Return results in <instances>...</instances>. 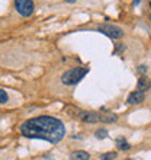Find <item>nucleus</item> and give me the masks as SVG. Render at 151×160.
<instances>
[{"instance_id":"f257e3e1","label":"nucleus","mask_w":151,"mask_h":160,"mask_svg":"<svg viewBox=\"0 0 151 160\" xmlns=\"http://www.w3.org/2000/svg\"><path fill=\"white\" fill-rule=\"evenodd\" d=\"M21 132L26 138H39L57 144L66 137V127L61 119L42 115L23 122L21 125Z\"/></svg>"},{"instance_id":"423d86ee","label":"nucleus","mask_w":151,"mask_h":160,"mask_svg":"<svg viewBox=\"0 0 151 160\" xmlns=\"http://www.w3.org/2000/svg\"><path fill=\"white\" fill-rule=\"evenodd\" d=\"M144 98H145V93L144 92H141V90H134V92L129 93L126 102H128L129 105H139V103L144 101Z\"/></svg>"},{"instance_id":"7ed1b4c3","label":"nucleus","mask_w":151,"mask_h":160,"mask_svg":"<svg viewBox=\"0 0 151 160\" xmlns=\"http://www.w3.org/2000/svg\"><path fill=\"white\" fill-rule=\"evenodd\" d=\"M87 68L86 67H74V68H70L67 72L64 73L61 76V83L66 84V86H74L83 79L86 74H87Z\"/></svg>"},{"instance_id":"20e7f679","label":"nucleus","mask_w":151,"mask_h":160,"mask_svg":"<svg viewBox=\"0 0 151 160\" xmlns=\"http://www.w3.org/2000/svg\"><path fill=\"white\" fill-rule=\"evenodd\" d=\"M15 9L23 18L32 16V13L35 10L34 0H15Z\"/></svg>"},{"instance_id":"ddd939ff","label":"nucleus","mask_w":151,"mask_h":160,"mask_svg":"<svg viewBox=\"0 0 151 160\" xmlns=\"http://www.w3.org/2000/svg\"><path fill=\"white\" fill-rule=\"evenodd\" d=\"M147 70H148V67L145 66V64H141V66H138V68H137V72H138L141 76H143V74H145V73H147Z\"/></svg>"},{"instance_id":"0eeeda50","label":"nucleus","mask_w":151,"mask_h":160,"mask_svg":"<svg viewBox=\"0 0 151 160\" xmlns=\"http://www.w3.org/2000/svg\"><path fill=\"white\" fill-rule=\"evenodd\" d=\"M151 88V80L148 79L145 74H143V76L138 79V83H137V90H141V92H147V90H150Z\"/></svg>"},{"instance_id":"9d476101","label":"nucleus","mask_w":151,"mask_h":160,"mask_svg":"<svg viewBox=\"0 0 151 160\" xmlns=\"http://www.w3.org/2000/svg\"><path fill=\"white\" fill-rule=\"evenodd\" d=\"M116 153L115 152H108V153H103L100 156V160H115L116 159Z\"/></svg>"},{"instance_id":"a211bd4d","label":"nucleus","mask_w":151,"mask_h":160,"mask_svg":"<svg viewBox=\"0 0 151 160\" xmlns=\"http://www.w3.org/2000/svg\"><path fill=\"white\" fill-rule=\"evenodd\" d=\"M150 8H151V3H150Z\"/></svg>"},{"instance_id":"2eb2a0df","label":"nucleus","mask_w":151,"mask_h":160,"mask_svg":"<svg viewBox=\"0 0 151 160\" xmlns=\"http://www.w3.org/2000/svg\"><path fill=\"white\" fill-rule=\"evenodd\" d=\"M139 3V0H135V4H138Z\"/></svg>"},{"instance_id":"9b49d317","label":"nucleus","mask_w":151,"mask_h":160,"mask_svg":"<svg viewBox=\"0 0 151 160\" xmlns=\"http://www.w3.org/2000/svg\"><path fill=\"white\" fill-rule=\"evenodd\" d=\"M95 135H96L97 138L103 140V138H106V137H108V130H106V128H99V130L95 132Z\"/></svg>"},{"instance_id":"f8f14e48","label":"nucleus","mask_w":151,"mask_h":160,"mask_svg":"<svg viewBox=\"0 0 151 160\" xmlns=\"http://www.w3.org/2000/svg\"><path fill=\"white\" fill-rule=\"evenodd\" d=\"M7 101H9V96H7V93H6V90H4V89H0V105L6 103Z\"/></svg>"},{"instance_id":"1a4fd4ad","label":"nucleus","mask_w":151,"mask_h":160,"mask_svg":"<svg viewBox=\"0 0 151 160\" xmlns=\"http://www.w3.org/2000/svg\"><path fill=\"white\" fill-rule=\"evenodd\" d=\"M116 144H118V148H119V150H129L131 148V146L126 143L125 137H119V138L116 140Z\"/></svg>"},{"instance_id":"dca6fc26","label":"nucleus","mask_w":151,"mask_h":160,"mask_svg":"<svg viewBox=\"0 0 151 160\" xmlns=\"http://www.w3.org/2000/svg\"><path fill=\"white\" fill-rule=\"evenodd\" d=\"M148 19H150V21H151V15H150V16H148Z\"/></svg>"},{"instance_id":"4468645a","label":"nucleus","mask_w":151,"mask_h":160,"mask_svg":"<svg viewBox=\"0 0 151 160\" xmlns=\"http://www.w3.org/2000/svg\"><path fill=\"white\" fill-rule=\"evenodd\" d=\"M64 2H67V3H74L76 0H64Z\"/></svg>"},{"instance_id":"f3484780","label":"nucleus","mask_w":151,"mask_h":160,"mask_svg":"<svg viewBox=\"0 0 151 160\" xmlns=\"http://www.w3.org/2000/svg\"><path fill=\"white\" fill-rule=\"evenodd\" d=\"M126 160H134V159H126Z\"/></svg>"},{"instance_id":"39448f33","label":"nucleus","mask_w":151,"mask_h":160,"mask_svg":"<svg viewBox=\"0 0 151 160\" xmlns=\"http://www.w3.org/2000/svg\"><path fill=\"white\" fill-rule=\"evenodd\" d=\"M97 31L105 34L106 37H109L110 39H119L124 37V31L119 28V26L115 25H109V23H103V25L97 26Z\"/></svg>"},{"instance_id":"6e6552de","label":"nucleus","mask_w":151,"mask_h":160,"mask_svg":"<svg viewBox=\"0 0 151 160\" xmlns=\"http://www.w3.org/2000/svg\"><path fill=\"white\" fill-rule=\"evenodd\" d=\"M70 160H90V154L83 150H77L70 154Z\"/></svg>"},{"instance_id":"f03ea898","label":"nucleus","mask_w":151,"mask_h":160,"mask_svg":"<svg viewBox=\"0 0 151 160\" xmlns=\"http://www.w3.org/2000/svg\"><path fill=\"white\" fill-rule=\"evenodd\" d=\"M66 111L68 115L76 117L77 119L83 122H90V124H96V122H103V124H113L118 121V117L115 114H100V112H87V111H81L74 106H66Z\"/></svg>"}]
</instances>
